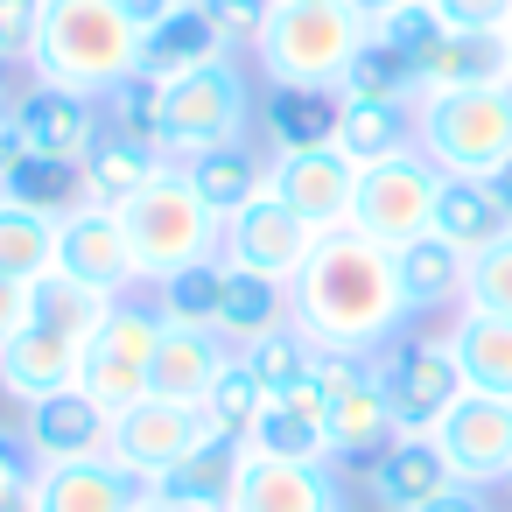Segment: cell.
<instances>
[{
    "mask_svg": "<svg viewBox=\"0 0 512 512\" xmlns=\"http://www.w3.org/2000/svg\"><path fill=\"white\" fill-rule=\"evenodd\" d=\"M295 302V330L316 351H351V358H379L400 330H407V295H400V267L386 246H372L365 232L337 225L316 232L302 274L288 281Z\"/></svg>",
    "mask_w": 512,
    "mask_h": 512,
    "instance_id": "cell-1",
    "label": "cell"
},
{
    "mask_svg": "<svg viewBox=\"0 0 512 512\" xmlns=\"http://www.w3.org/2000/svg\"><path fill=\"white\" fill-rule=\"evenodd\" d=\"M29 71H36V85L106 99L113 85H127L141 71V22L127 15V0H50Z\"/></svg>",
    "mask_w": 512,
    "mask_h": 512,
    "instance_id": "cell-2",
    "label": "cell"
},
{
    "mask_svg": "<svg viewBox=\"0 0 512 512\" xmlns=\"http://www.w3.org/2000/svg\"><path fill=\"white\" fill-rule=\"evenodd\" d=\"M414 148L442 176H498L512 162V85L484 78L414 99Z\"/></svg>",
    "mask_w": 512,
    "mask_h": 512,
    "instance_id": "cell-3",
    "label": "cell"
},
{
    "mask_svg": "<svg viewBox=\"0 0 512 512\" xmlns=\"http://www.w3.org/2000/svg\"><path fill=\"white\" fill-rule=\"evenodd\" d=\"M372 36V22L351 0H274V22L253 43V64L267 85H344L358 43Z\"/></svg>",
    "mask_w": 512,
    "mask_h": 512,
    "instance_id": "cell-4",
    "label": "cell"
},
{
    "mask_svg": "<svg viewBox=\"0 0 512 512\" xmlns=\"http://www.w3.org/2000/svg\"><path fill=\"white\" fill-rule=\"evenodd\" d=\"M120 225H127L134 267H141V288L183 274L190 260H218V239H225V218L197 197V183H190L183 162H169V169L120 211Z\"/></svg>",
    "mask_w": 512,
    "mask_h": 512,
    "instance_id": "cell-5",
    "label": "cell"
},
{
    "mask_svg": "<svg viewBox=\"0 0 512 512\" xmlns=\"http://www.w3.org/2000/svg\"><path fill=\"white\" fill-rule=\"evenodd\" d=\"M162 309L155 295H120L92 330H85V358H78V393L99 400L106 414H127L148 393V365L162 344Z\"/></svg>",
    "mask_w": 512,
    "mask_h": 512,
    "instance_id": "cell-6",
    "label": "cell"
},
{
    "mask_svg": "<svg viewBox=\"0 0 512 512\" xmlns=\"http://www.w3.org/2000/svg\"><path fill=\"white\" fill-rule=\"evenodd\" d=\"M253 78L239 71V57H218L190 78L169 85V120H162V155L169 162H190L204 148H225V141H246L253 127Z\"/></svg>",
    "mask_w": 512,
    "mask_h": 512,
    "instance_id": "cell-7",
    "label": "cell"
},
{
    "mask_svg": "<svg viewBox=\"0 0 512 512\" xmlns=\"http://www.w3.org/2000/svg\"><path fill=\"white\" fill-rule=\"evenodd\" d=\"M435 197H442V169L421 148H400L372 169H358V197H351V232H365L372 246L400 253L435 225Z\"/></svg>",
    "mask_w": 512,
    "mask_h": 512,
    "instance_id": "cell-8",
    "label": "cell"
},
{
    "mask_svg": "<svg viewBox=\"0 0 512 512\" xmlns=\"http://www.w3.org/2000/svg\"><path fill=\"white\" fill-rule=\"evenodd\" d=\"M379 386H386V407H393V428L400 435H435V421L470 393L463 386V365L449 351V337H393L379 358H372Z\"/></svg>",
    "mask_w": 512,
    "mask_h": 512,
    "instance_id": "cell-9",
    "label": "cell"
},
{
    "mask_svg": "<svg viewBox=\"0 0 512 512\" xmlns=\"http://www.w3.org/2000/svg\"><path fill=\"white\" fill-rule=\"evenodd\" d=\"M309 379L323 386L330 400V463H372L400 428H393V407H386V386L372 372V358H351V351H316Z\"/></svg>",
    "mask_w": 512,
    "mask_h": 512,
    "instance_id": "cell-10",
    "label": "cell"
},
{
    "mask_svg": "<svg viewBox=\"0 0 512 512\" xmlns=\"http://www.w3.org/2000/svg\"><path fill=\"white\" fill-rule=\"evenodd\" d=\"M211 435H204V414L197 407H183V400H162V393H141L127 414H113V435H106V456L113 463H127L148 491H155V477H169L190 449H204Z\"/></svg>",
    "mask_w": 512,
    "mask_h": 512,
    "instance_id": "cell-11",
    "label": "cell"
},
{
    "mask_svg": "<svg viewBox=\"0 0 512 512\" xmlns=\"http://www.w3.org/2000/svg\"><path fill=\"white\" fill-rule=\"evenodd\" d=\"M267 190L309 225V232H337L351 225V197H358V162L344 148H295V155H267Z\"/></svg>",
    "mask_w": 512,
    "mask_h": 512,
    "instance_id": "cell-12",
    "label": "cell"
},
{
    "mask_svg": "<svg viewBox=\"0 0 512 512\" xmlns=\"http://www.w3.org/2000/svg\"><path fill=\"white\" fill-rule=\"evenodd\" d=\"M309 246H316V232H309L274 190H260L253 204H239V211L225 218L218 260H225V267H246V274H267V281H295L302 260H309Z\"/></svg>",
    "mask_w": 512,
    "mask_h": 512,
    "instance_id": "cell-13",
    "label": "cell"
},
{
    "mask_svg": "<svg viewBox=\"0 0 512 512\" xmlns=\"http://www.w3.org/2000/svg\"><path fill=\"white\" fill-rule=\"evenodd\" d=\"M57 274L78 281V288H92V295H106V302L134 295L141 288V267H134V246H127L120 211L85 204V211L57 218Z\"/></svg>",
    "mask_w": 512,
    "mask_h": 512,
    "instance_id": "cell-14",
    "label": "cell"
},
{
    "mask_svg": "<svg viewBox=\"0 0 512 512\" xmlns=\"http://www.w3.org/2000/svg\"><path fill=\"white\" fill-rule=\"evenodd\" d=\"M435 442L456 470V484H512V400L498 393H463L442 421H435Z\"/></svg>",
    "mask_w": 512,
    "mask_h": 512,
    "instance_id": "cell-15",
    "label": "cell"
},
{
    "mask_svg": "<svg viewBox=\"0 0 512 512\" xmlns=\"http://www.w3.org/2000/svg\"><path fill=\"white\" fill-rule=\"evenodd\" d=\"M8 113H15V127H22V148H29V155H57V162H85V155L99 148V134H106L99 99L64 92V85H29V92H15Z\"/></svg>",
    "mask_w": 512,
    "mask_h": 512,
    "instance_id": "cell-16",
    "label": "cell"
},
{
    "mask_svg": "<svg viewBox=\"0 0 512 512\" xmlns=\"http://www.w3.org/2000/svg\"><path fill=\"white\" fill-rule=\"evenodd\" d=\"M344 484L337 463H288V456H239L232 512H337Z\"/></svg>",
    "mask_w": 512,
    "mask_h": 512,
    "instance_id": "cell-17",
    "label": "cell"
},
{
    "mask_svg": "<svg viewBox=\"0 0 512 512\" xmlns=\"http://www.w3.org/2000/svg\"><path fill=\"white\" fill-rule=\"evenodd\" d=\"M365 470V491H372V505L379 512H421V505H435L442 491H456V470H449V456H442V442L435 435H393L372 463H358Z\"/></svg>",
    "mask_w": 512,
    "mask_h": 512,
    "instance_id": "cell-18",
    "label": "cell"
},
{
    "mask_svg": "<svg viewBox=\"0 0 512 512\" xmlns=\"http://www.w3.org/2000/svg\"><path fill=\"white\" fill-rule=\"evenodd\" d=\"M106 435H113V414H106L99 400H85L78 386H64V393L22 407V442H29V456H36L43 470L106 456Z\"/></svg>",
    "mask_w": 512,
    "mask_h": 512,
    "instance_id": "cell-19",
    "label": "cell"
},
{
    "mask_svg": "<svg viewBox=\"0 0 512 512\" xmlns=\"http://www.w3.org/2000/svg\"><path fill=\"white\" fill-rule=\"evenodd\" d=\"M78 358H85V337L36 316L8 351H0V393H8L15 407H36V400L78 386Z\"/></svg>",
    "mask_w": 512,
    "mask_h": 512,
    "instance_id": "cell-20",
    "label": "cell"
},
{
    "mask_svg": "<svg viewBox=\"0 0 512 512\" xmlns=\"http://www.w3.org/2000/svg\"><path fill=\"white\" fill-rule=\"evenodd\" d=\"M253 456H288V463H330V400L316 379H302L295 393H274L246 435Z\"/></svg>",
    "mask_w": 512,
    "mask_h": 512,
    "instance_id": "cell-21",
    "label": "cell"
},
{
    "mask_svg": "<svg viewBox=\"0 0 512 512\" xmlns=\"http://www.w3.org/2000/svg\"><path fill=\"white\" fill-rule=\"evenodd\" d=\"M148 498V484L113 463V456H85V463H57L36 484V512H134Z\"/></svg>",
    "mask_w": 512,
    "mask_h": 512,
    "instance_id": "cell-22",
    "label": "cell"
},
{
    "mask_svg": "<svg viewBox=\"0 0 512 512\" xmlns=\"http://www.w3.org/2000/svg\"><path fill=\"white\" fill-rule=\"evenodd\" d=\"M337 120H344V92H330V85H267V99H260V134L274 155L337 148Z\"/></svg>",
    "mask_w": 512,
    "mask_h": 512,
    "instance_id": "cell-23",
    "label": "cell"
},
{
    "mask_svg": "<svg viewBox=\"0 0 512 512\" xmlns=\"http://www.w3.org/2000/svg\"><path fill=\"white\" fill-rule=\"evenodd\" d=\"M225 365H232V344H225L218 330H183V323H169L162 344H155V365H148V393L197 407Z\"/></svg>",
    "mask_w": 512,
    "mask_h": 512,
    "instance_id": "cell-24",
    "label": "cell"
},
{
    "mask_svg": "<svg viewBox=\"0 0 512 512\" xmlns=\"http://www.w3.org/2000/svg\"><path fill=\"white\" fill-rule=\"evenodd\" d=\"M428 232L449 239V246L470 260V253H484L498 232H512V211L498 204L491 176H442V197H435V225H428Z\"/></svg>",
    "mask_w": 512,
    "mask_h": 512,
    "instance_id": "cell-25",
    "label": "cell"
},
{
    "mask_svg": "<svg viewBox=\"0 0 512 512\" xmlns=\"http://www.w3.org/2000/svg\"><path fill=\"white\" fill-rule=\"evenodd\" d=\"M218 57H232V50L211 36V22L197 15V0H183V8H169L155 29H141V71L162 78V85H176V78L218 64Z\"/></svg>",
    "mask_w": 512,
    "mask_h": 512,
    "instance_id": "cell-26",
    "label": "cell"
},
{
    "mask_svg": "<svg viewBox=\"0 0 512 512\" xmlns=\"http://www.w3.org/2000/svg\"><path fill=\"white\" fill-rule=\"evenodd\" d=\"M162 169H169L162 148H141V141L99 134V148L85 155V204H99V211H127Z\"/></svg>",
    "mask_w": 512,
    "mask_h": 512,
    "instance_id": "cell-27",
    "label": "cell"
},
{
    "mask_svg": "<svg viewBox=\"0 0 512 512\" xmlns=\"http://www.w3.org/2000/svg\"><path fill=\"white\" fill-rule=\"evenodd\" d=\"M393 267H400L407 316H435V309H456V302H463V274H470V260H463L449 239L421 232L414 246H400V253H393Z\"/></svg>",
    "mask_w": 512,
    "mask_h": 512,
    "instance_id": "cell-28",
    "label": "cell"
},
{
    "mask_svg": "<svg viewBox=\"0 0 512 512\" xmlns=\"http://www.w3.org/2000/svg\"><path fill=\"white\" fill-rule=\"evenodd\" d=\"M449 351H456L470 393L512 400V316H477V309H463V316L449 323Z\"/></svg>",
    "mask_w": 512,
    "mask_h": 512,
    "instance_id": "cell-29",
    "label": "cell"
},
{
    "mask_svg": "<svg viewBox=\"0 0 512 512\" xmlns=\"http://www.w3.org/2000/svg\"><path fill=\"white\" fill-rule=\"evenodd\" d=\"M295 323V302H288V281H267V274H246V267H225V309H218V337L232 351H246L253 337Z\"/></svg>",
    "mask_w": 512,
    "mask_h": 512,
    "instance_id": "cell-30",
    "label": "cell"
},
{
    "mask_svg": "<svg viewBox=\"0 0 512 512\" xmlns=\"http://www.w3.org/2000/svg\"><path fill=\"white\" fill-rule=\"evenodd\" d=\"M239 456L246 442H204L190 449L169 477H155V491L183 512H232V484H239Z\"/></svg>",
    "mask_w": 512,
    "mask_h": 512,
    "instance_id": "cell-31",
    "label": "cell"
},
{
    "mask_svg": "<svg viewBox=\"0 0 512 512\" xmlns=\"http://www.w3.org/2000/svg\"><path fill=\"white\" fill-rule=\"evenodd\" d=\"M484 78H498V43H491V36L435 29V36L414 50V99L456 92V85H484Z\"/></svg>",
    "mask_w": 512,
    "mask_h": 512,
    "instance_id": "cell-32",
    "label": "cell"
},
{
    "mask_svg": "<svg viewBox=\"0 0 512 512\" xmlns=\"http://www.w3.org/2000/svg\"><path fill=\"white\" fill-rule=\"evenodd\" d=\"M190 169V183H197V197L218 211V218H232L239 204H253L260 190H267V162L246 148V141H225V148H204V155H190L183 162Z\"/></svg>",
    "mask_w": 512,
    "mask_h": 512,
    "instance_id": "cell-33",
    "label": "cell"
},
{
    "mask_svg": "<svg viewBox=\"0 0 512 512\" xmlns=\"http://www.w3.org/2000/svg\"><path fill=\"white\" fill-rule=\"evenodd\" d=\"M337 148L372 169L400 148H414V106H386V99H344V120H337Z\"/></svg>",
    "mask_w": 512,
    "mask_h": 512,
    "instance_id": "cell-34",
    "label": "cell"
},
{
    "mask_svg": "<svg viewBox=\"0 0 512 512\" xmlns=\"http://www.w3.org/2000/svg\"><path fill=\"white\" fill-rule=\"evenodd\" d=\"M0 197L8 204H29L43 218H71L85 211V162H57V155H22L8 169V183H0Z\"/></svg>",
    "mask_w": 512,
    "mask_h": 512,
    "instance_id": "cell-35",
    "label": "cell"
},
{
    "mask_svg": "<svg viewBox=\"0 0 512 512\" xmlns=\"http://www.w3.org/2000/svg\"><path fill=\"white\" fill-rule=\"evenodd\" d=\"M0 274H8V281H29V288L50 281V274H57V218L0 197Z\"/></svg>",
    "mask_w": 512,
    "mask_h": 512,
    "instance_id": "cell-36",
    "label": "cell"
},
{
    "mask_svg": "<svg viewBox=\"0 0 512 512\" xmlns=\"http://www.w3.org/2000/svg\"><path fill=\"white\" fill-rule=\"evenodd\" d=\"M155 309H162V323L218 330V309H225V260H190L183 274L155 281Z\"/></svg>",
    "mask_w": 512,
    "mask_h": 512,
    "instance_id": "cell-37",
    "label": "cell"
},
{
    "mask_svg": "<svg viewBox=\"0 0 512 512\" xmlns=\"http://www.w3.org/2000/svg\"><path fill=\"white\" fill-rule=\"evenodd\" d=\"M260 407H267V386L239 365V351H232V365L211 379V393L197 400V414H204V435H211V442H246V435H253V421H260Z\"/></svg>",
    "mask_w": 512,
    "mask_h": 512,
    "instance_id": "cell-38",
    "label": "cell"
},
{
    "mask_svg": "<svg viewBox=\"0 0 512 512\" xmlns=\"http://www.w3.org/2000/svg\"><path fill=\"white\" fill-rule=\"evenodd\" d=\"M99 113H106V134H120V141H141V148H162L169 85H162V78H148V71H134L127 85H113V92L99 99Z\"/></svg>",
    "mask_w": 512,
    "mask_h": 512,
    "instance_id": "cell-39",
    "label": "cell"
},
{
    "mask_svg": "<svg viewBox=\"0 0 512 512\" xmlns=\"http://www.w3.org/2000/svg\"><path fill=\"white\" fill-rule=\"evenodd\" d=\"M337 92H344V99H386V106H414V64H407V50H393L386 36H365Z\"/></svg>",
    "mask_w": 512,
    "mask_h": 512,
    "instance_id": "cell-40",
    "label": "cell"
},
{
    "mask_svg": "<svg viewBox=\"0 0 512 512\" xmlns=\"http://www.w3.org/2000/svg\"><path fill=\"white\" fill-rule=\"evenodd\" d=\"M239 365L267 386V400L274 393H295L302 379H309V365H316V344L295 330V323H281V330H267V337H253L246 351H239Z\"/></svg>",
    "mask_w": 512,
    "mask_h": 512,
    "instance_id": "cell-41",
    "label": "cell"
},
{
    "mask_svg": "<svg viewBox=\"0 0 512 512\" xmlns=\"http://www.w3.org/2000/svg\"><path fill=\"white\" fill-rule=\"evenodd\" d=\"M463 309H477V316H512V232H498L484 253H470Z\"/></svg>",
    "mask_w": 512,
    "mask_h": 512,
    "instance_id": "cell-42",
    "label": "cell"
},
{
    "mask_svg": "<svg viewBox=\"0 0 512 512\" xmlns=\"http://www.w3.org/2000/svg\"><path fill=\"white\" fill-rule=\"evenodd\" d=\"M197 15H204V22H211V36L239 57V50H253V43L267 36L274 0H197Z\"/></svg>",
    "mask_w": 512,
    "mask_h": 512,
    "instance_id": "cell-43",
    "label": "cell"
},
{
    "mask_svg": "<svg viewBox=\"0 0 512 512\" xmlns=\"http://www.w3.org/2000/svg\"><path fill=\"white\" fill-rule=\"evenodd\" d=\"M106 309H113L106 295H92V288H78V281H64V274L36 281V316H43V323H64V330H78V337H85Z\"/></svg>",
    "mask_w": 512,
    "mask_h": 512,
    "instance_id": "cell-44",
    "label": "cell"
},
{
    "mask_svg": "<svg viewBox=\"0 0 512 512\" xmlns=\"http://www.w3.org/2000/svg\"><path fill=\"white\" fill-rule=\"evenodd\" d=\"M36 484H43V463L29 456V442L0 435V512H36Z\"/></svg>",
    "mask_w": 512,
    "mask_h": 512,
    "instance_id": "cell-45",
    "label": "cell"
},
{
    "mask_svg": "<svg viewBox=\"0 0 512 512\" xmlns=\"http://www.w3.org/2000/svg\"><path fill=\"white\" fill-rule=\"evenodd\" d=\"M435 22L456 29V36H512V0H428Z\"/></svg>",
    "mask_w": 512,
    "mask_h": 512,
    "instance_id": "cell-46",
    "label": "cell"
},
{
    "mask_svg": "<svg viewBox=\"0 0 512 512\" xmlns=\"http://www.w3.org/2000/svg\"><path fill=\"white\" fill-rule=\"evenodd\" d=\"M50 0H0V64H29Z\"/></svg>",
    "mask_w": 512,
    "mask_h": 512,
    "instance_id": "cell-47",
    "label": "cell"
},
{
    "mask_svg": "<svg viewBox=\"0 0 512 512\" xmlns=\"http://www.w3.org/2000/svg\"><path fill=\"white\" fill-rule=\"evenodd\" d=\"M36 323V288L29 281H8V274H0V351H8L22 330Z\"/></svg>",
    "mask_w": 512,
    "mask_h": 512,
    "instance_id": "cell-48",
    "label": "cell"
},
{
    "mask_svg": "<svg viewBox=\"0 0 512 512\" xmlns=\"http://www.w3.org/2000/svg\"><path fill=\"white\" fill-rule=\"evenodd\" d=\"M421 512H491V498H484L477 484H456V491H442V498L421 505Z\"/></svg>",
    "mask_w": 512,
    "mask_h": 512,
    "instance_id": "cell-49",
    "label": "cell"
},
{
    "mask_svg": "<svg viewBox=\"0 0 512 512\" xmlns=\"http://www.w3.org/2000/svg\"><path fill=\"white\" fill-rule=\"evenodd\" d=\"M29 148H22V127H15V113H0V183H8V169L22 162Z\"/></svg>",
    "mask_w": 512,
    "mask_h": 512,
    "instance_id": "cell-50",
    "label": "cell"
},
{
    "mask_svg": "<svg viewBox=\"0 0 512 512\" xmlns=\"http://www.w3.org/2000/svg\"><path fill=\"white\" fill-rule=\"evenodd\" d=\"M169 8H183V0H127V15H134L141 29H155V22H162Z\"/></svg>",
    "mask_w": 512,
    "mask_h": 512,
    "instance_id": "cell-51",
    "label": "cell"
},
{
    "mask_svg": "<svg viewBox=\"0 0 512 512\" xmlns=\"http://www.w3.org/2000/svg\"><path fill=\"white\" fill-rule=\"evenodd\" d=\"M351 8H358L365 22H386V15H400V8H414V0H351Z\"/></svg>",
    "mask_w": 512,
    "mask_h": 512,
    "instance_id": "cell-52",
    "label": "cell"
},
{
    "mask_svg": "<svg viewBox=\"0 0 512 512\" xmlns=\"http://www.w3.org/2000/svg\"><path fill=\"white\" fill-rule=\"evenodd\" d=\"M491 190H498V204H505V211H512V162H505V169H498V176H491Z\"/></svg>",
    "mask_w": 512,
    "mask_h": 512,
    "instance_id": "cell-53",
    "label": "cell"
},
{
    "mask_svg": "<svg viewBox=\"0 0 512 512\" xmlns=\"http://www.w3.org/2000/svg\"><path fill=\"white\" fill-rule=\"evenodd\" d=\"M134 512H183V505H169V498H162V491H148V498H141V505H134Z\"/></svg>",
    "mask_w": 512,
    "mask_h": 512,
    "instance_id": "cell-54",
    "label": "cell"
},
{
    "mask_svg": "<svg viewBox=\"0 0 512 512\" xmlns=\"http://www.w3.org/2000/svg\"><path fill=\"white\" fill-rule=\"evenodd\" d=\"M498 78L512 85V36H498Z\"/></svg>",
    "mask_w": 512,
    "mask_h": 512,
    "instance_id": "cell-55",
    "label": "cell"
},
{
    "mask_svg": "<svg viewBox=\"0 0 512 512\" xmlns=\"http://www.w3.org/2000/svg\"><path fill=\"white\" fill-rule=\"evenodd\" d=\"M15 106V85H8V64H0V113H8Z\"/></svg>",
    "mask_w": 512,
    "mask_h": 512,
    "instance_id": "cell-56",
    "label": "cell"
},
{
    "mask_svg": "<svg viewBox=\"0 0 512 512\" xmlns=\"http://www.w3.org/2000/svg\"><path fill=\"white\" fill-rule=\"evenodd\" d=\"M337 512H351V505H337Z\"/></svg>",
    "mask_w": 512,
    "mask_h": 512,
    "instance_id": "cell-57",
    "label": "cell"
},
{
    "mask_svg": "<svg viewBox=\"0 0 512 512\" xmlns=\"http://www.w3.org/2000/svg\"><path fill=\"white\" fill-rule=\"evenodd\" d=\"M505 491H512V484H505Z\"/></svg>",
    "mask_w": 512,
    "mask_h": 512,
    "instance_id": "cell-58",
    "label": "cell"
}]
</instances>
